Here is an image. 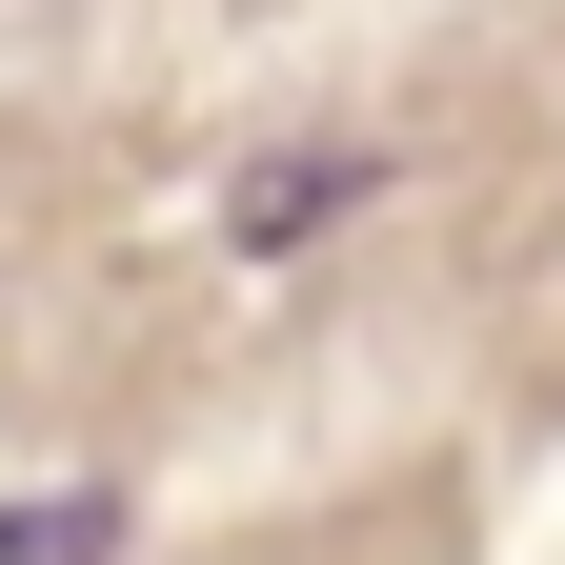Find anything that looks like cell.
Instances as JSON below:
<instances>
[{
  "label": "cell",
  "instance_id": "cell-2",
  "mask_svg": "<svg viewBox=\"0 0 565 565\" xmlns=\"http://www.w3.org/2000/svg\"><path fill=\"white\" fill-rule=\"evenodd\" d=\"M0 565H121V484H41V505H0Z\"/></svg>",
  "mask_w": 565,
  "mask_h": 565
},
{
  "label": "cell",
  "instance_id": "cell-1",
  "mask_svg": "<svg viewBox=\"0 0 565 565\" xmlns=\"http://www.w3.org/2000/svg\"><path fill=\"white\" fill-rule=\"evenodd\" d=\"M384 202V141H263V162L223 182V243L243 263H303V243H343Z\"/></svg>",
  "mask_w": 565,
  "mask_h": 565
}]
</instances>
